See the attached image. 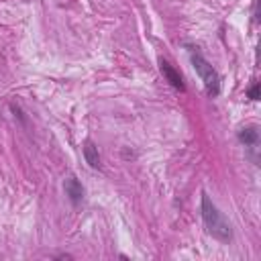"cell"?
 <instances>
[{"label": "cell", "mask_w": 261, "mask_h": 261, "mask_svg": "<svg viewBox=\"0 0 261 261\" xmlns=\"http://www.w3.org/2000/svg\"><path fill=\"white\" fill-rule=\"evenodd\" d=\"M84 157H86V163L92 169H98L100 167V153H98V147L92 141H86L84 143Z\"/></svg>", "instance_id": "5b68a950"}, {"label": "cell", "mask_w": 261, "mask_h": 261, "mask_svg": "<svg viewBox=\"0 0 261 261\" xmlns=\"http://www.w3.org/2000/svg\"><path fill=\"white\" fill-rule=\"evenodd\" d=\"M159 69H161L163 77H165V80H167V82H169V84H171L175 90H181V92L186 90L181 75H179V73H177V71H175V69H173V67H171V65H169L165 59H161V61H159Z\"/></svg>", "instance_id": "277c9868"}, {"label": "cell", "mask_w": 261, "mask_h": 261, "mask_svg": "<svg viewBox=\"0 0 261 261\" xmlns=\"http://www.w3.org/2000/svg\"><path fill=\"white\" fill-rule=\"evenodd\" d=\"M239 141L247 147H257V141H259V133H257V126H245L239 130Z\"/></svg>", "instance_id": "8992f818"}, {"label": "cell", "mask_w": 261, "mask_h": 261, "mask_svg": "<svg viewBox=\"0 0 261 261\" xmlns=\"http://www.w3.org/2000/svg\"><path fill=\"white\" fill-rule=\"evenodd\" d=\"M190 59H192V65H194L196 73L204 82V88H206L208 96H218L220 94V75H218V71L198 51H192L190 53Z\"/></svg>", "instance_id": "7a4b0ae2"}, {"label": "cell", "mask_w": 261, "mask_h": 261, "mask_svg": "<svg viewBox=\"0 0 261 261\" xmlns=\"http://www.w3.org/2000/svg\"><path fill=\"white\" fill-rule=\"evenodd\" d=\"M247 96H249L251 100H259V84H253V86L249 88V92H247Z\"/></svg>", "instance_id": "52a82bcc"}, {"label": "cell", "mask_w": 261, "mask_h": 261, "mask_svg": "<svg viewBox=\"0 0 261 261\" xmlns=\"http://www.w3.org/2000/svg\"><path fill=\"white\" fill-rule=\"evenodd\" d=\"M200 210H202V220H204L208 232L214 239H218L222 243H228L232 239L230 224H228V220L222 216V212L216 208V204L206 194H202V206H200Z\"/></svg>", "instance_id": "6da1fadb"}, {"label": "cell", "mask_w": 261, "mask_h": 261, "mask_svg": "<svg viewBox=\"0 0 261 261\" xmlns=\"http://www.w3.org/2000/svg\"><path fill=\"white\" fill-rule=\"evenodd\" d=\"M63 190H65V194H67V198L71 200L73 206H77V204L82 202V198H84V188H82V184L77 181L75 175H69V177L63 181Z\"/></svg>", "instance_id": "3957f363"}]
</instances>
